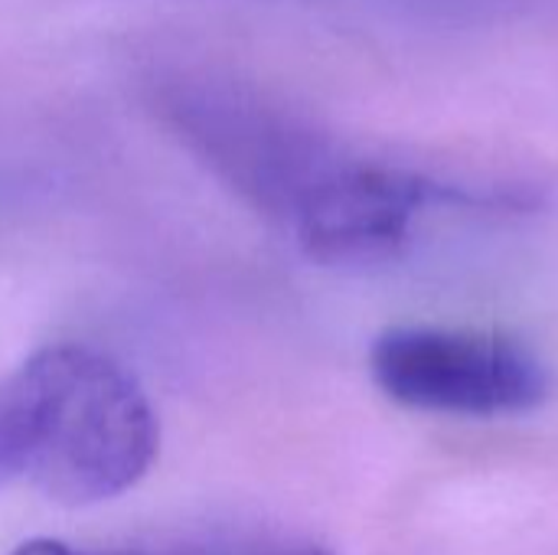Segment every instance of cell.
Here are the masks:
<instances>
[{"instance_id": "2", "label": "cell", "mask_w": 558, "mask_h": 555, "mask_svg": "<svg viewBox=\"0 0 558 555\" xmlns=\"http://www.w3.org/2000/svg\"><path fill=\"white\" fill-rule=\"evenodd\" d=\"M154 458L157 415L108 353L56 343L0 379V481L85 507L134 487Z\"/></svg>"}, {"instance_id": "1", "label": "cell", "mask_w": 558, "mask_h": 555, "mask_svg": "<svg viewBox=\"0 0 558 555\" xmlns=\"http://www.w3.org/2000/svg\"><path fill=\"white\" fill-rule=\"evenodd\" d=\"M154 108L216 180L320 265L392 262L435 219L513 216L539 203L530 186L448 177L366 150L213 72L160 75Z\"/></svg>"}, {"instance_id": "5", "label": "cell", "mask_w": 558, "mask_h": 555, "mask_svg": "<svg viewBox=\"0 0 558 555\" xmlns=\"http://www.w3.org/2000/svg\"><path fill=\"white\" fill-rule=\"evenodd\" d=\"M13 555H150V546L144 550H121V553H95V550H72L65 543H56V540H33L26 546H20Z\"/></svg>"}, {"instance_id": "4", "label": "cell", "mask_w": 558, "mask_h": 555, "mask_svg": "<svg viewBox=\"0 0 558 555\" xmlns=\"http://www.w3.org/2000/svg\"><path fill=\"white\" fill-rule=\"evenodd\" d=\"M150 555H333L327 546L278 533V530H209L199 536L167 540L150 546Z\"/></svg>"}, {"instance_id": "3", "label": "cell", "mask_w": 558, "mask_h": 555, "mask_svg": "<svg viewBox=\"0 0 558 555\" xmlns=\"http://www.w3.org/2000/svg\"><path fill=\"white\" fill-rule=\"evenodd\" d=\"M369 370L392 402L438 415H523L553 393V373L530 347L484 330H386L373 343Z\"/></svg>"}]
</instances>
